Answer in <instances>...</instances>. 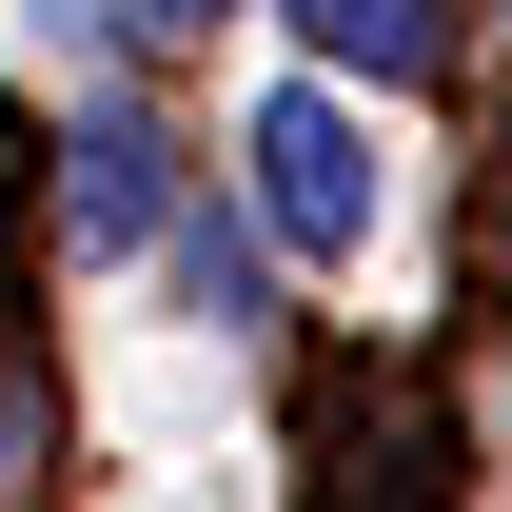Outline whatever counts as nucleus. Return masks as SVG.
I'll return each instance as SVG.
<instances>
[{
    "mask_svg": "<svg viewBox=\"0 0 512 512\" xmlns=\"http://www.w3.org/2000/svg\"><path fill=\"white\" fill-rule=\"evenodd\" d=\"M237 197H256L276 256H375V119H355L335 79H276L256 138H237Z\"/></svg>",
    "mask_w": 512,
    "mask_h": 512,
    "instance_id": "f257e3e1",
    "label": "nucleus"
},
{
    "mask_svg": "<svg viewBox=\"0 0 512 512\" xmlns=\"http://www.w3.org/2000/svg\"><path fill=\"white\" fill-rule=\"evenodd\" d=\"M158 217H178V158H158V119L99 99V119L60 138V237H79V256H138Z\"/></svg>",
    "mask_w": 512,
    "mask_h": 512,
    "instance_id": "f03ea898",
    "label": "nucleus"
},
{
    "mask_svg": "<svg viewBox=\"0 0 512 512\" xmlns=\"http://www.w3.org/2000/svg\"><path fill=\"white\" fill-rule=\"evenodd\" d=\"M138 20H158V40H197V20H237V0H138Z\"/></svg>",
    "mask_w": 512,
    "mask_h": 512,
    "instance_id": "423d86ee",
    "label": "nucleus"
},
{
    "mask_svg": "<svg viewBox=\"0 0 512 512\" xmlns=\"http://www.w3.org/2000/svg\"><path fill=\"white\" fill-rule=\"evenodd\" d=\"M276 20H296L335 79H434L453 60V0H276Z\"/></svg>",
    "mask_w": 512,
    "mask_h": 512,
    "instance_id": "7ed1b4c3",
    "label": "nucleus"
},
{
    "mask_svg": "<svg viewBox=\"0 0 512 512\" xmlns=\"http://www.w3.org/2000/svg\"><path fill=\"white\" fill-rule=\"evenodd\" d=\"M158 237H178V296H197L217 335H256V316H276V276H256V217H217V197H178Z\"/></svg>",
    "mask_w": 512,
    "mask_h": 512,
    "instance_id": "20e7f679",
    "label": "nucleus"
},
{
    "mask_svg": "<svg viewBox=\"0 0 512 512\" xmlns=\"http://www.w3.org/2000/svg\"><path fill=\"white\" fill-rule=\"evenodd\" d=\"M40 40H79V60H99V40H138V0H40Z\"/></svg>",
    "mask_w": 512,
    "mask_h": 512,
    "instance_id": "39448f33",
    "label": "nucleus"
}]
</instances>
